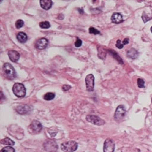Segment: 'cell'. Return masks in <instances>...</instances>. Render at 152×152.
Returning a JSON list of instances; mask_svg holds the SVG:
<instances>
[{"label":"cell","mask_w":152,"mask_h":152,"mask_svg":"<svg viewBox=\"0 0 152 152\" xmlns=\"http://www.w3.org/2000/svg\"><path fill=\"white\" fill-rule=\"evenodd\" d=\"M12 91L15 96L18 98H23L26 94V88L21 83H15L12 87Z\"/></svg>","instance_id":"1"},{"label":"cell","mask_w":152,"mask_h":152,"mask_svg":"<svg viewBox=\"0 0 152 152\" xmlns=\"http://www.w3.org/2000/svg\"><path fill=\"white\" fill-rule=\"evenodd\" d=\"M3 69L4 74L6 75V77L8 79L10 80H13L16 77L15 70L13 66L10 64L9 63H4L3 67Z\"/></svg>","instance_id":"2"},{"label":"cell","mask_w":152,"mask_h":152,"mask_svg":"<svg viewBox=\"0 0 152 152\" xmlns=\"http://www.w3.org/2000/svg\"><path fill=\"white\" fill-rule=\"evenodd\" d=\"M78 148V144L75 141L65 142L61 144V150L65 152H73Z\"/></svg>","instance_id":"3"},{"label":"cell","mask_w":152,"mask_h":152,"mask_svg":"<svg viewBox=\"0 0 152 152\" xmlns=\"http://www.w3.org/2000/svg\"><path fill=\"white\" fill-rule=\"evenodd\" d=\"M43 147L48 152H57L58 150V145L56 142L51 139H47L43 144Z\"/></svg>","instance_id":"4"},{"label":"cell","mask_w":152,"mask_h":152,"mask_svg":"<svg viewBox=\"0 0 152 152\" xmlns=\"http://www.w3.org/2000/svg\"><path fill=\"white\" fill-rule=\"evenodd\" d=\"M43 126L42 124L38 121L34 120L29 126V131L32 134H38L42 130Z\"/></svg>","instance_id":"5"},{"label":"cell","mask_w":152,"mask_h":152,"mask_svg":"<svg viewBox=\"0 0 152 152\" xmlns=\"http://www.w3.org/2000/svg\"><path fill=\"white\" fill-rule=\"evenodd\" d=\"M85 83L86 90L88 91H93L94 88V77L91 74H88L85 77Z\"/></svg>","instance_id":"6"},{"label":"cell","mask_w":152,"mask_h":152,"mask_svg":"<svg viewBox=\"0 0 152 152\" xmlns=\"http://www.w3.org/2000/svg\"><path fill=\"white\" fill-rule=\"evenodd\" d=\"M125 113H126V110L125 107L122 105H119L116 110L115 116H114V117H115V119L116 121H120L124 118Z\"/></svg>","instance_id":"7"},{"label":"cell","mask_w":152,"mask_h":152,"mask_svg":"<svg viewBox=\"0 0 152 152\" xmlns=\"http://www.w3.org/2000/svg\"><path fill=\"white\" fill-rule=\"evenodd\" d=\"M86 121L96 125H102L105 124V121L99 117L94 115H88L86 116Z\"/></svg>","instance_id":"8"},{"label":"cell","mask_w":152,"mask_h":152,"mask_svg":"<svg viewBox=\"0 0 152 152\" xmlns=\"http://www.w3.org/2000/svg\"><path fill=\"white\" fill-rule=\"evenodd\" d=\"M115 149V144L112 139H107L104 145V152H114Z\"/></svg>","instance_id":"9"},{"label":"cell","mask_w":152,"mask_h":152,"mask_svg":"<svg viewBox=\"0 0 152 152\" xmlns=\"http://www.w3.org/2000/svg\"><path fill=\"white\" fill-rule=\"evenodd\" d=\"M16 110L17 112L20 115H26V114H28L31 112V108L28 105H21L18 106Z\"/></svg>","instance_id":"10"},{"label":"cell","mask_w":152,"mask_h":152,"mask_svg":"<svg viewBox=\"0 0 152 152\" xmlns=\"http://www.w3.org/2000/svg\"><path fill=\"white\" fill-rule=\"evenodd\" d=\"M48 40L46 39H45V38H42V39H40L37 41L35 43V47L38 49H44L48 46Z\"/></svg>","instance_id":"11"},{"label":"cell","mask_w":152,"mask_h":152,"mask_svg":"<svg viewBox=\"0 0 152 152\" xmlns=\"http://www.w3.org/2000/svg\"><path fill=\"white\" fill-rule=\"evenodd\" d=\"M8 56L10 58V60L12 62H17L19 60L20 58V54L16 51V50H9L8 52Z\"/></svg>","instance_id":"12"},{"label":"cell","mask_w":152,"mask_h":152,"mask_svg":"<svg viewBox=\"0 0 152 152\" xmlns=\"http://www.w3.org/2000/svg\"><path fill=\"white\" fill-rule=\"evenodd\" d=\"M40 3L42 8L45 10H49L53 6V1L51 0H41Z\"/></svg>","instance_id":"13"},{"label":"cell","mask_w":152,"mask_h":152,"mask_svg":"<svg viewBox=\"0 0 152 152\" xmlns=\"http://www.w3.org/2000/svg\"><path fill=\"white\" fill-rule=\"evenodd\" d=\"M111 20L113 23L115 24H119L123 21L122 16L119 13H114L111 17Z\"/></svg>","instance_id":"14"},{"label":"cell","mask_w":152,"mask_h":152,"mask_svg":"<svg viewBox=\"0 0 152 152\" xmlns=\"http://www.w3.org/2000/svg\"><path fill=\"white\" fill-rule=\"evenodd\" d=\"M126 56H127L128 57L130 58L131 59L134 60L136 59L139 56V53L137 51V50H136L134 48H131L129 49L127 53H126Z\"/></svg>","instance_id":"15"},{"label":"cell","mask_w":152,"mask_h":152,"mask_svg":"<svg viewBox=\"0 0 152 152\" xmlns=\"http://www.w3.org/2000/svg\"><path fill=\"white\" fill-rule=\"evenodd\" d=\"M17 39L19 42L21 43H24L28 40V36L24 32H19L17 34Z\"/></svg>","instance_id":"16"},{"label":"cell","mask_w":152,"mask_h":152,"mask_svg":"<svg viewBox=\"0 0 152 152\" xmlns=\"http://www.w3.org/2000/svg\"><path fill=\"white\" fill-rule=\"evenodd\" d=\"M1 144L3 145H6L7 146H13L15 145V142L13 141L9 137H6L3 140L1 141Z\"/></svg>","instance_id":"17"},{"label":"cell","mask_w":152,"mask_h":152,"mask_svg":"<svg viewBox=\"0 0 152 152\" xmlns=\"http://www.w3.org/2000/svg\"><path fill=\"white\" fill-rule=\"evenodd\" d=\"M55 97V94L53 93H48L45 94L43 98L46 100H53Z\"/></svg>","instance_id":"18"},{"label":"cell","mask_w":152,"mask_h":152,"mask_svg":"<svg viewBox=\"0 0 152 152\" xmlns=\"http://www.w3.org/2000/svg\"><path fill=\"white\" fill-rule=\"evenodd\" d=\"M40 27L43 29H48L50 27V24L48 21H43L40 23Z\"/></svg>","instance_id":"19"},{"label":"cell","mask_w":152,"mask_h":152,"mask_svg":"<svg viewBox=\"0 0 152 152\" xmlns=\"http://www.w3.org/2000/svg\"><path fill=\"white\" fill-rule=\"evenodd\" d=\"M110 53L111 54V55L115 57L119 63H121V64H122L123 63V61L122 60V59L121 58V57L117 54V53L115 52V51H113V50H110Z\"/></svg>","instance_id":"20"},{"label":"cell","mask_w":152,"mask_h":152,"mask_svg":"<svg viewBox=\"0 0 152 152\" xmlns=\"http://www.w3.org/2000/svg\"><path fill=\"white\" fill-rule=\"evenodd\" d=\"M1 152H15V149L10 146H7L4 147L1 150Z\"/></svg>","instance_id":"21"},{"label":"cell","mask_w":152,"mask_h":152,"mask_svg":"<svg viewBox=\"0 0 152 152\" xmlns=\"http://www.w3.org/2000/svg\"><path fill=\"white\" fill-rule=\"evenodd\" d=\"M89 32L90 34H94V35L100 34V32L99 31H98L97 29H96L93 27H90L89 28Z\"/></svg>","instance_id":"22"},{"label":"cell","mask_w":152,"mask_h":152,"mask_svg":"<svg viewBox=\"0 0 152 152\" xmlns=\"http://www.w3.org/2000/svg\"><path fill=\"white\" fill-rule=\"evenodd\" d=\"M24 26V21L22 20H18L15 23V26L17 29H20Z\"/></svg>","instance_id":"23"},{"label":"cell","mask_w":152,"mask_h":152,"mask_svg":"<svg viewBox=\"0 0 152 152\" xmlns=\"http://www.w3.org/2000/svg\"><path fill=\"white\" fill-rule=\"evenodd\" d=\"M137 85L139 88H142L145 87V82L142 79H137Z\"/></svg>","instance_id":"24"},{"label":"cell","mask_w":152,"mask_h":152,"mask_svg":"<svg viewBox=\"0 0 152 152\" xmlns=\"http://www.w3.org/2000/svg\"><path fill=\"white\" fill-rule=\"evenodd\" d=\"M82 41L80 39H78V38H77V41H76L75 42V43H74L75 46L76 48H79V47H80L82 46Z\"/></svg>","instance_id":"25"},{"label":"cell","mask_w":152,"mask_h":152,"mask_svg":"<svg viewBox=\"0 0 152 152\" xmlns=\"http://www.w3.org/2000/svg\"><path fill=\"white\" fill-rule=\"evenodd\" d=\"M142 20L144 21V23H146L147 21L150 20L151 18H150V17L145 13V12H144L143 15H142Z\"/></svg>","instance_id":"26"},{"label":"cell","mask_w":152,"mask_h":152,"mask_svg":"<svg viewBox=\"0 0 152 152\" xmlns=\"http://www.w3.org/2000/svg\"><path fill=\"white\" fill-rule=\"evenodd\" d=\"M116 46L119 48V49H122L124 47L123 44L121 43V41L120 40H118L116 42Z\"/></svg>","instance_id":"27"},{"label":"cell","mask_w":152,"mask_h":152,"mask_svg":"<svg viewBox=\"0 0 152 152\" xmlns=\"http://www.w3.org/2000/svg\"><path fill=\"white\" fill-rule=\"evenodd\" d=\"M71 88V86L70 85H63V87H62V90L63 91H68L69 90H70Z\"/></svg>","instance_id":"28"},{"label":"cell","mask_w":152,"mask_h":152,"mask_svg":"<svg viewBox=\"0 0 152 152\" xmlns=\"http://www.w3.org/2000/svg\"><path fill=\"white\" fill-rule=\"evenodd\" d=\"M129 39H128V38H126V39H125L123 41L122 44H123V45L124 46V45H127V44L129 43Z\"/></svg>","instance_id":"29"},{"label":"cell","mask_w":152,"mask_h":152,"mask_svg":"<svg viewBox=\"0 0 152 152\" xmlns=\"http://www.w3.org/2000/svg\"><path fill=\"white\" fill-rule=\"evenodd\" d=\"M79 12H80V14H83V10H82V9H81V10H80V9H79Z\"/></svg>","instance_id":"30"},{"label":"cell","mask_w":152,"mask_h":152,"mask_svg":"<svg viewBox=\"0 0 152 152\" xmlns=\"http://www.w3.org/2000/svg\"><path fill=\"white\" fill-rule=\"evenodd\" d=\"M151 32H152V27H151Z\"/></svg>","instance_id":"31"},{"label":"cell","mask_w":152,"mask_h":152,"mask_svg":"<svg viewBox=\"0 0 152 152\" xmlns=\"http://www.w3.org/2000/svg\"><path fill=\"white\" fill-rule=\"evenodd\" d=\"M151 101H152V99H151Z\"/></svg>","instance_id":"32"}]
</instances>
